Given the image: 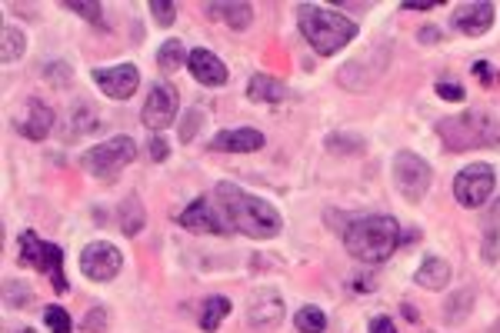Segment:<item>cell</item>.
Wrapping results in <instances>:
<instances>
[{"label":"cell","mask_w":500,"mask_h":333,"mask_svg":"<svg viewBox=\"0 0 500 333\" xmlns=\"http://www.w3.org/2000/svg\"><path fill=\"white\" fill-rule=\"evenodd\" d=\"M44 77H47L54 87H67V84H71L73 71H71V63L54 61V63H47V67H44Z\"/></svg>","instance_id":"1f68e13d"},{"label":"cell","mask_w":500,"mask_h":333,"mask_svg":"<svg viewBox=\"0 0 500 333\" xmlns=\"http://www.w3.org/2000/svg\"><path fill=\"white\" fill-rule=\"evenodd\" d=\"M208 11L220 17L227 27H233V30H247L254 24V7L250 4H208Z\"/></svg>","instance_id":"7402d4cb"},{"label":"cell","mask_w":500,"mask_h":333,"mask_svg":"<svg viewBox=\"0 0 500 333\" xmlns=\"http://www.w3.org/2000/svg\"><path fill=\"white\" fill-rule=\"evenodd\" d=\"M17 130L27 137V140H44V137L54 130V111L40 100H27L24 113L17 117Z\"/></svg>","instance_id":"e0dca14e"},{"label":"cell","mask_w":500,"mask_h":333,"mask_svg":"<svg viewBox=\"0 0 500 333\" xmlns=\"http://www.w3.org/2000/svg\"><path fill=\"white\" fill-rule=\"evenodd\" d=\"M437 137L447 144V150H484L500 144V121L487 111H467L457 117H440Z\"/></svg>","instance_id":"277c9868"},{"label":"cell","mask_w":500,"mask_h":333,"mask_svg":"<svg viewBox=\"0 0 500 333\" xmlns=\"http://www.w3.org/2000/svg\"><path fill=\"white\" fill-rule=\"evenodd\" d=\"M147 147H150V157H154V161H167V154H171V147H167V140H164V137H154Z\"/></svg>","instance_id":"74e56055"},{"label":"cell","mask_w":500,"mask_h":333,"mask_svg":"<svg viewBox=\"0 0 500 333\" xmlns=\"http://www.w3.org/2000/svg\"><path fill=\"white\" fill-rule=\"evenodd\" d=\"M231 317V300L227 296H208L200 304V330L204 333H217V327Z\"/></svg>","instance_id":"603a6c76"},{"label":"cell","mask_w":500,"mask_h":333,"mask_svg":"<svg viewBox=\"0 0 500 333\" xmlns=\"http://www.w3.org/2000/svg\"><path fill=\"white\" fill-rule=\"evenodd\" d=\"M144 127H150L154 134H164L167 127L177 124V90L167 84H154L147 94V104L140 111Z\"/></svg>","instance_id":"30bf717a"},{"label":"cell","mask_w":500,"mask_h":333,"mask_svg":"<svg viewBox=\"0 0 500 333\" xmlns=\"http://www.w3.org/2000/svg\"><path fill=\"white\" fill-rule=\"evenodd\" d=\"M414 284L424 287V290H444L451 284V263L440 257H424V263L414 273Z\"/></svg>","instance_id":"d6986e66"},{"label":"cell","mask_w":500,"mask_h":333,"mask_svg":"<svg viewBox=\"0 0 500 333\" xmlns=\"http://www.w3.org/2000/svg\"><path fill=\"white\" fill-rule=\"evenodd\" d=\"M470 71H474V77H477V80H480L484 87H497V84H500V71H494V63L477 61L474 67H470Z\"/></svg>","instance_id":"836d02e7"},{"label":"cell","mask_w":500,"mask_h":333,"mask_svg":"<svg viewBox=\"0 0 500 333\" xmlns=\"http://www.w3.org/2000/svg\"><path fill=\"white\" fill-rule=\"evenodd\" d=\"M214 197H217L227 223L237 227L241 234L254 237V240H270V237L281 234V210L264 197H254V194H247V190H241L237 184H227V180L214 187Z\"/></svg>","instance_id":"6da1fadb"},{"label":"cell","mask_w":500,"mask_h":333,"mask_svg":"<svg viewBox=\"0 0 500 333\" xmlns=\"http://www.w3.org/2000/svg\"><path fill=\"white\" fill-rule=\"evenodd\" d=\"M94 84L110 100H131L137 94V87H140V74H137L134 63H114V67H97L94 71Z\"/></svg>","instance_id":"8fae6325"},{"label":"cell","mask_w":500,"mask_h":333,"mask_svg":"<svg viewBox=\"0 0 500 333\" xmlns=\"http://www.w3.org/2000/svg\"><path fill=\"white\" fill-rule=\"evenodd\" d=\"M420 40H424V44H437V40H444V34H440L437 27H424V30H420Z\"/></svg>","instance_id":"60d3db41"},{"label":"cell","mask_w":500,"mask_h":333,"mask_svg":"<svg viewBox=\"0 0 500 333\" xmlns=\"http://www.w3.org/2000/svg\"><path fill=\"white\" fill-rule=\"evenodd\" d=\"M403 317H407V321H411V323H417V321H420V313H417V310L411 307V304H403Z\"/></svg>","instance_id":"b9f144b4"},{"label":"cell","mask_w":500,"mask_h":333,"mask_svg":"<svg viewBox=\"0 0 500 333\" xmlns=\"http://www.w3.org/2000/svg\"><path fill=\"white\" fill-rule=\"evenodd\" d=\"M284 321V296L270 287H260L250 294V307H247V323L257 330H274Z\"/></svg>","instance_id":"7c38bea8"},{"label":"cell","mask_w":500,"mask_h":333,"mask_svg":"<svg viewBox=\"0 0 500 333\" xmlns=\"http://www.w3.org/2000/svg\"><path fill=\"white\" fill-rule=\"evenodd\" d=\"M100 127V117L97 111H90L87 104H77L71 113V121H67V127H64V144H73V140H81V137L94 134Z\"/></svg>","instance_id":"44dd1931"},{"label":"cell","mask_w":500,"mask_h":333,"mask_svg":"<svg viewBox=\"0 0 500 333\" xmlns=\"http://www.w3.org/2000/svg\"><path fill=\"white\" fill-rule=\"evenodd\" d=\"M470 304H474V294H470V290H457V294L447 300V307H444V323H447V327H457L461 321H467Z\"/></svg>","instance_id":"484cf974"},{"label":"cell","mask_w":500,"mask_h":333,"mask_svg":"<svg viewBox=\"0 0 500 333\" xmlns=\"http://www.w3.org/2000/svg\"><path fill=\"white\" fill-rule=\"evenodd\" d=\"M177 223H181L183 230H191V234H217V237L227 234V223L220 221V213L214 210V204L204 197L194 200L187 210H181V213H177Z\"/></svg>","instance_id":"4fadbf2b"},{"label":"cell","mask_w":500,"mask_h":333,"mask_svg":"<svg viewBox=\"0 0 500 333\" xmlns=\"http://www.w3.org/2000/svg\"><path fill=\"white\" fill-rule=\"evenodd\" d=\"M247 97L257 100V104H281V100L291 97V90H287L281 80H274V77L254 74L247 80Z\"/></svg>","instance_id":"ffe728a7"},{"label":"cell","mask_w":500,"mask_h":333,"mask_svg":"<svg viewBox=\"0 0 500 333\" xmlns=\"http://www.w3.org/2000/svg\"><path fill=\"white\" fill-rule=\"evenodd\" d=\"M297 24L307 44L318 50L320 57H334L357 37V24L343 13H334L320 4H301L297 7Z\"/></svg>","instance_id":"3957f363"},{"label":"cell","mask_w":500,"mask_h":333,"mask_svg":"<svg viewBox=\"0 0 500 333\" xmlns=\"http://www.w3.org/2000/svg\"><path fill=\"white\" fill-rule=\"evenodd\" d=\"M137 157V144L131 137H114L107 144H97V147H90L81 157V167L87 173H94V177H110V173H117L121 167Z\"/></svg>","instance_id":"ba28073f"},{"label":"cell","mask_w":500,"mask_h":333,"mask_svg":"<svg viewBox=\"0 0 500 333\" xmlns=\"http://www.w3.org/2000/svg\"><path fill=\"white\" fill-rule=\"evenodd\" d=\"M197 127H204V111H191L187 117H183V124H181V140H183V144H191V140H194Z\"/></svg>","instance_id":"e575fe53"},{"label":"cell","mask_w":500,"mask_h":333,"mask_svg":"<svg viewBox=\"0 0 500 333\" xmlns=\"http://www.w3.org/2000/svg\"><path fill=\"white\" fill-rule=\"evenodd\" d=\"M117 221H121V230L127 237L140 234V227H144L147 213H144V207H140V200H137L134 194H131V197L121 204V210H117Z\"/></svg>","instance_id":"cb8c5ba5"},{"label":"cell","mask_w":500,"mask_h":333,"mask_svg":"<svg viewBox=\"0 0 500 333\" xmlns=\"http://www.w3.org/2000/svg\"><path fill=\"white\" fill-rule=\"evenodd\" d=\"M494 17H497L494 4H487V0H474V4H461V7H457V13H453V27H457L461 34H467V37H484L490 27H494Z\"/></svg>","instance_id":"5bb4252c"},{"label":"cell","mask_w":500,"mask_h":333,"mask_svg":"<svg viewBox=\"0 0 500 333\" xmlns=\"http://www.w3.org/2000/svg\"><path fill=\"white\" fill-rule=\"evenodd\" d=\"M494 184H497V171L490 163H467L464 171L453 177V197L461 207L477 210L490 200Z\"/></svg>","instance_id":"52a82bcc"},{"label":"cell","mask_w":500,"mask_h":333,"mask_svg":"<svg viewBox=\"0 0 500 333\" xmlns=\"http://www.w3.org/2000/svg\"><path fill=\"white\" fill-rule=\"evenodd\" d=\"M264 147V134L254 130V127H237V130H220L214 140H210V150L217 154H254V150Z\"/></svg>","instance_id":"2e32d148"},{"label":"cell","mask_w":500,"mask_h":333,"mask_svg":"<svg viewBox=\"0 0 500 333\" xmlns=\"http://www.w3.org/2000/svg\"><path fill=\"white\" fill-rule=\"evenodd\" d=\"M24 47H27V40L24 34L17 30V27H4V47H0V61L4 63H13V61H21L24 57Z\"/></svg>","instance_id":"4316f807"},{"label":"cell","mask_w":500,"mask_h":333,"mask_svg":"<svg viewBox=\"0 0 500 333\" xmlns=\"http://www.w3.org/2000/svg\"><path fill=\"white\" fill-rule=\"evenodd\" d=\"M434 7H440V0H428V4H420V0H403V11H434Z\"/></svg>","instance_id":"ab89813d"},{"label":"cell","mask_w":500,"mask_h":333,"mask_svg":"<svg viewBox=\"0 0 500 333\" xmlns=\"http://www.w3.org/2000/svg\"><path fill=\"white\" fill-rule=\"evenodd\" d=\"M343 247L360 263H384L401 247V227L387 213H367L343 227Z\"/></svg>","instance_id":"7a4b0ae2"},{"label":"cell","mask_w":500,"mask_h":333,"mask_svg":"<svg viewBox=\"0 0 500 333\" xmlns=\"http://www.w3.org/2000/svg\"><path fill=\"white\" fill-rule=\"evenodd\" d=\"M44 323H47L50 333H71L73 330V323L64 307H44Z\"/></svg>","instance_id":"4dcf8cb0"},{"label":"cell","mask_w":500,"mask_h":333,"mask_svg":"<svg viewBox=\"0 0 500 333\" xmlns=\"http://www.w3.org/2000/svg\"><path fill=\"white\" fill-rule=\"evenodd\" d=\"M121 250L107 244V240H94L87 244L84 254H81V273L87 280H97V284H107L121 273Z\"/></svg>","instance_id":"9c48e42d"},{"label":"cell","mask_w":500,"mask_h":333,"mask_svg":"<svg viewBox=\"0 0 500 333\" xmlns=\"http://www.w3.org/2000/svg\"><path fill=\"white\" fill-rule=\"evenodd\" d=\"M187 71H191V77H194L197 84H204V87H220V84H227V77H231L217 54H210V50H204V47L191 50Z\"/></svg>","instance_id":"9a60e30c"},{"label":"cell","mask_w":500,"mask_h":333,"mask_svg":"<svg viewBox=\"0 0 500 333\" xmlns=\"http://www.w3.org/2000/svg\"><path fill=\"white\" fill-rule=\"evenodd\" d=\"M104 327H107V310H104V307H94V310H90V313L84 317V330H87V333H100Z\"/></svg>","instance_id":"d590c367"},{"label":"cell","mask_w":500,"mask_h":333,"mask_svg":"<svg viewBox=\"0 0 500 333\" xmlns=\"http://www.w3.org/2000/svg\"><path fill=\"white\" fill-rule=\"evenodd\" d=\"M293 327L301 333H324L327 330V317L320 307H301L297 317H293Z\"/></svg>","instance_id":"83f0119b"},{"label":"cell","mask_w":500,"mask_h":333,"mask_svg":"<svg viewBox=\"0 0 500 333\" xmlns=\"http://www.w3.org/2000/svg\"><path fill=\"white\" fill-rule=\"evenodd\" d=\"M367 333H397V327H394L391 317H374L370 327H367Z\"/></svg>","instance_id":"f35d334b"},{"label":"cell","mask_w":500,"mask_h":333,"mask_svg":"<svg viewBox=\"0 0 500 333\" xmlns=\"http://www.w3.org/2000/svg\"><path fill=\"white\" fill-rule=\"evenodd\" d=\"M391 173H394V187L401 190L403 200L417 204V200L428 197L434 173H430V163L424 161V157H417V154H411V150H401V154L394 157Z\"/></svg>","instance_id":"8992f818"},{"label":"cell","mask_w":500,"mask_h":333,"mask_svg":"<svg viewBox=\"0 0 500 333\" xmlns=\"http://www.w3.org/2000/svg\"><path fill=\"white\" fill-rule=\"evenodd\" d=\"M187 61H191V54L183 50L181 40H164V47L157 50V67L160 71H167V74H171V71H181Z\"/></svg>","instance_id":"d4e9b609"},{"label":"cell","mask_w":500,"mask_h":333,"mask_svg":"<svg viewBox=\"0 0 500 333\" xmlns=\"http://www.w3.org/2000/svg\"><path fill=\"white\" fill-rule=\"evenodd\" d=\"M64 11L81 13L84 21H90V24L104 27V7H100V4H84V0H64Z\"/></svg>","instance_id":"f546056e"},{"label":"cell","mask_w":500,"mask_h":333,"mask_svg":"<svg viewBox=\"0 0 500 333\" xmlns=\"http://www.w3.org/2000/svg\"><path fill=\"white\" fill-rule=\"evenodd\" d=\"M150 13L157 17L160 27H171L174 17H177V7H174L171 0H150Z\"/></svg>","instance_id":"d6a6232c"},{"label":"cell","mask_w":500,"mask_h":333,"mask_svg":"<svg viewBox=\"0 0 500 333\" xmlns=\"http://www.w3.org/2000/svg\"><path fill=\"white\" fill-rule=\"evenodd\" d=\"M17 254H21V263H24V267H34L37 273H44L57 294H64V290L71 287L67 273H64V250L57 247V244L40 240L34 230H24L21 240H17Z\"/></svg>","instance_id":"5b68a950"},{"label":"cell","mask_w":500,"mask_h":333,"mask_svg":"<svg viewBox=\"0 0 500 333\" xmlns=\"http://www.w3.org/2000/svg\"><path fill=\"white\" fill-rule=\"evenodd\" d=\"M30 290L24 287V280H4V304L7 307H17V310H24L30 307Z\"/></svg>","instance_id":"f1b7e54d"},{"label":"cell","mask_w":500,"mask_h":333,"mask_svg":"<svg viewBox=\"0 0 500 333\" xmlns=\"http://www.w3.org/2000/svg\"><path fill=\"white\" fill-rule=\"evenodd\" d=\"M497 247H500V197L494 200V207H487L484 221H480V254H484V263H497Z\"/></svg>","instance_id":"ac0fdd59"},{"label":"cell","mask_w":500,"mask_h":333,"mask_svg":"<svg viewBox=\"0 0 500 333\" xmlns=\"http://www.w3.org/2000/svg\"><path fill=\"white\" fill-rule=\"evenodd\" d=\"M437 97H440V100H451V104H457V100H464V87H461V84H451V80H440V84H437Z\"/></svg>","instance_id":"8d00e7d4"}]
</instances>
